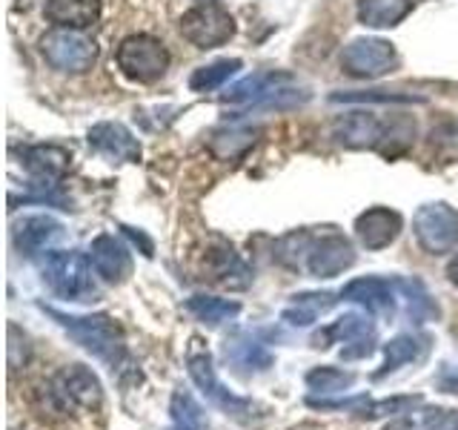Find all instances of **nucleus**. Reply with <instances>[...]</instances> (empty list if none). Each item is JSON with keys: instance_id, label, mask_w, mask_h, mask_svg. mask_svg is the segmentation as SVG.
Returning a JSON list of instances; mask_svg holds the SVG:
<instances>
[{"instance_id": "33", "label": "nucleus", "mask_w": 458, "mask_h": 430, "mask_svg": "<svg viewBox=\"0 0 458 430\" xmlns=\"http://www.w3.org/2000/svg\"><path fill=\"white\" fill-rule=\"evenodd\" d=\"M447 276H450V281H453V284L458 287V255H455L453 262L447 264Z\"/></svg>"}, {"instance_id": "24", "label": "nucleus", "mask_w": 458, "mask_h": 430, "mask_svg": "<svg viewBox=\"0 0 458 430\" xmlns=\"http://www.w3.org/2000/svg\"><path fill=\"white\" fill-rule=\"evenodd\" d=\"M186 310L207 324H224L229 319H235L241 313V305L238 301H229V298H218V296H192L186 301Z\"/></svg>"}, {"instance_id": "17", "label": "nucleus", "mask_w": 458, "mask_h": 430, "mask_svg": "<svg viewBox=\"0 0 458 430\" xmlns=\"http://www.w3.org/2000/svg\"><path fill=\"white\" fill-rule=\"evenodd\" d=\"M64 238V227L47 219V215H32L23 224L14 227V244L26 255H38L43 250H49L55 241Z\"/></svg>"}, {"instance_id": "6", "label": "nucleus", "mask_w": 458, "mask_h": 430, "mask_svg": "<svg viewBox=\"0 0 458 430\" xmlns=\"http://www.w3.org/2000/svg\"><path fill=\"white\" fill-rule=\"evenodd\" d=\"M118 69L129 81L152 83L169 69V52L152 35H129L118 47Z\"/></svg>"}, {"instance_id": "2", "label": "nucleus", "mask_w": 458, "mask_h": 430, "mask_svg": "<svg viewBox=\"0 0 458 430\" xmlns=\"http://www.w3.org/2000/svg\"><path fill=\"white\" fill-rule=\"evenodd\" d=\"M310 98L307 86L298 83L290 72H261L243 78L224 95L226 104H252V107H295Z\"/></svg>"}, {"instance_id": "29", "label": "nucleus", "mask_w": 458, "mask_h": 430, "mask_svg": "<svg viewBox=\"0 0 458 430\" xmlns=\"http://www.w3.org/2000/svg\"><path fill=\"white\" fill-rule=\"evenodd\" d=\"M169 413H172V427H178V430H204V413H200L198 401L190 393H183V391L172 393Z\"/></svg>"}, {"instance_id": "18", "label": "nucleus", "mask_w": 458, "mask_h": 430, "mask_svg": "<svg viewBox=\"0 0 458 430\" xmlns=\"http://www.w3.org/2000/svg\"><path fill=\"white\" fill-rule=\"evenodd\" d=\"M335 138L350 150H367V147H378L384 129L378 118H372L369 112H352L335 124Z\"/></svg>"}, {"instance_id": "34", "label": "nucleus", "mask_w": 458, "mask_h": 430, "mask_svg": "<svg viewBox=\"0 0 458 430\" xmlns=\"http://www.w3.org/2000/svg\"><path fill=\"white\" fill-rule=\"evenodd\" d=\"M438 430H458V419H455V422H447V425L438 427Z\"/></svg>"}, {"instance_id": "19", "label": "nucleus", "mask_w": 458, "mask_h": 430, "mask_svg": "<svg viewBox=\"0 0 458 430\" xmlns=\"http://www.w3.org/2000/svg\"><path fill=\"white\" fill-rule=\"evenodd\" d=\"M47 18L64 29H89L100 18V0H47Z\"/></svg>"}, {"instance_id": "23", "label": "nucleus", "mask_w": 458, "mask_h": 430, "mask_svg": "<svg viewBox=\"0 0 458 430\" xmlns=\"http://www.w3.org/2000/svg\"><path fill=\"white\" fill-rule=\"evenodd\" d=\"M258 138V129L250 126H221L209 135V150L218 155L221 161H235L238 155L247 152Z\"/></svg>"}, {"instance_id": "7", "label": "nucleus", "mask_w": 458, "mask_h": 430, "mask_svg": "<svg viewBox=\"0 0 458 430\" xmlns=\"http://www.w3.org/2000/svg\"><path fill=\"white\" fill-rule=\"evenodd\" d=\"M412 233L429 255H447L458 247V210L436 201L419 207L412 219Z\"/></svg>"}, {"instance_id": "1", "label": "nucleus", "mask_w": 458, "mask_h": 430, "mask_svg": "<svg viewBox=\"0 0 458 430\" xmlns=\"http://www.w3.org/2000/svg\"><path fill=\"white\" fill-rule=\"evenodd\" d=\"M43 310H47L52 319L81 344L83 350H89L104 365H109L112 370L123 365V358H126V339H123L121 324L114 322L112 315H104V313L69 315V313H61V310H55V307H43Z\"/></svg>"}, {"instance_id": "22", "label": "nucleus", "mask_w": 458, "mask_h": 430, "mask_svg": "<svg viewBox=\"0 0 458 430\" xmlns=\"http://www.w3.org/2000/svg\"><path fill=\"white\" fill-rule=\"evenodd\" d=\"M376 336V324H372L369 315H361V313H347L341 315L335 324H329L324 333H318L312 341L315 348H329L327 341H361V339H372Z\"/></svg>"}, {"instance_id": "9", "label": "nucleus", "mask_w": 458, "mask_h": 430, "mask_svg": "<svg viewBox=\"0 0 458 430\" xmlns=\"http://www.w3.org/2000/svg\"><path fill=\"white\" fill-rule=\"evenodd\" d=\"M49 396L61 410H92L100 405V382L83 365H69L49 382Z\"/></svg>"}, {"instance_id": "31", "label": "nucleus", "mask_w": 458, "mask_h": 430, "mask_svg": "<svg viewBox=\"0 0 458 430\" xmlns=\"http://www.w3.org/2000/svg\"><path fill=\"white\" fill-rule=\"evenodd\" d=\"M335 104H352V100H378V104H390V100H421V98H410V95H393V92H335L333 95Z\"/></svg>"}, {"instance_id": "35", "label": "nucleus", "mask_w": 458, "mask_h": 430, "mask_svg": "<svg viewBox=\"0 0 458 430\" xmlns=\"http://www.w3.org/2000/svg\"><path fill=\"white\" fill-rule=\"evenodd\" d=\"M169 430H178V427H169Z\"/></svg>"}, {"instance_id": "16", "label": "nucleus", "mask_w": 458, "mask_h": 430, "mask_svg": "<svg viewBox=\"0 0 458 430\" xmlns=\"http://www.w3.org/2000/svg\"><path fill=\"white\" fill-rule=\"evenodd\" d=\"M23 167L32 172L38 181L47 186H57L69 169V152L55 147V143H40V147H29L23 152Z\"/></svg>"}, {"instance_id": "30", "label": "nucleus", "mask_w": 458, "mask_h": 430, "mask_svg": "<svg viewBox=\"0 0 458 430\" xmlns=\"http://www.w3.org/2000/svg\"><path fill=\"white\" fill-rule=\"evenodd\" d=\"M395 287L407 296V310L412 319H424V315L436 313L433 301H429V296L424 293V287L419 281H395Z\"/></svg>"}, {"instance_id": "12", "label": "nucleus", "mask_w": 458, "mask_h": 430, "mask_svg": "<svg viewBox=\"0 0 458 430\" xmlns=\"http://www.w3.org/2000/svg\"><path fill=\"white\" fill-rule=\"evenodd\" d=\"M89 262L95 272L109 284H123L132 276V255H129L126 244L114 236H98L89 247Z\"/></svg>"}, {"instance_id": "13", "label": "nucleus", "mask_w": 458, "mask_h": 430, "mask_svg": "<svg viewBox=\"0 0 458 430\" xmlns=\"http://www.w3.org/2000/svg\"><path fill=\"white\" fill-rule=\"evenodd\" d=\"M401 215L390 207H372L355 219V236L367 250H384L401 233Z\"/></svg>"}, {"instance_id": "14", "label": "nucleus", "mask_w": 458, "mask_h": 430, "mask_svg": "<svg viewBox=\"0 0 458 430\" xmlns=\"http://www.w3.org/2000/svg\"><path fill=\"white\" fill-rule=\"evenodd\" d=\"M89 143L100 155L112 158V161H129V164L140 161V143L123 124L114 121L95 124L89 129Z\"/></svg>"}, {"instance_id": "10", "label": "nucleus", "mask_w": 458, "mask_h": 430, "mask_svg": "<svg viewBox=\"0 0 458 430\" xmlns=\"http://www.w3.org/2000/svg\"><path fill=\"white\" fill-rule=\"evenodd\" d=\"M398 61L395 47L381 38H358L341 52V66L352 78H381Z\"/></svg>"}, {"instance_id": "11", "label": "nucleus", "mask_w": 458, "mask_h": 430, "mask_svg": "<svg viewBox=\"0 0 458 430\" xmlns=\"http://www.w3.org/2000/svg\"><path fill=\"white\" fill-rule=\"evenodd\" d=\"M352 264H355V250L344 236L327 233L321 238L310 241L304 267L312 272L315 279H333V276H338V272H344Z\"/></svg>"}, {"instance_id": "8", "label": "nucleus", "mask_w": 458, "mask_h": 430, "mask_svg": "<svg viewBox=\"0 0 458 430\" xmlns=\"http://www.w3.org/2000/svg\"><path fill=\"white\" fill-rule=\"evenodd\" d=\"M186 367H190V376L192 382L198 384V391L204 393L212 405H218L224 413L229 416H247L252 413V401L250 399H241L235 396L233 391H226V387L221 384V379L215 376V367H212V356L207 348H200V341L195 339L190 353H186Z\"/></svg>"}, {"instance_id": "5", "label": "nucleus", "mask_w": 458, "mask_h": 430, "mask_svg": "<svg viewBox=\"0 0 458 430\" xmlns=\"http://www.w3.org/2000/svg\"><path fill=\"white\" fill-rule=\"evenodd\" d=\"M181 35L198 49H218L235 35V21L218 0L198 4L181 18Z\"/></svg>"}, {"instance_id": "26", "label": "nucleus", "mask_w": 458, "mask_h": 430, "mask_svg": "<svg viewBox=\"0 0 458 430\" xmlns=\"http://www.w3.org/2000/svg\"><path fill=\"white\" fill-rule=\"evenodd\" d=\"M226 358L243 370H267L272 365V353L261 341H252V339H238L233 344H226Z\"/></svg>"}, {"instance_id": "28", "label": "nucleus", "mask_w": 458, "mask_h": 430, "mask_svg": "<svg viewBox=\"0 0 458 430\" xmlns=\"http://www.w3.org/2000/svg\"><path fill=\"white\" fill-rule=\"evenodd\" d=\"M241 69V61H215L209 66H200L192 72V78H190V86H192V92H212V90H218L221 83H226L229 78L235 75V72Z\"/></svg>"}, {"instance_id": "32", "label": "nucleus", "mask_w": 458, "mask_h": 430, "mask_svg": "<svg viewBox=\"0 0 458 430\" xmlns=\"http://www.w3.org/2000/svg\"><path fill=\"white\" fill-rule=\"evenodd\" d=\"M436 384L441 387L444 393H458V367L455 365H444Z\"/></svg>"}, {"instance_id": "15", "label": "nucleus", "mask_w": 458, "mask_h": 430, "mask_svg": "<svg viewBox=\"0 0 458 430\" xmlns=\"http://www.w3.org/2000/svg\"><path fill=\"white\" fill-rule=\"evenodd\" d=\"M344 301H352V305H361L369 313H393L395 310V281L386 279H355L341 290Z\"/></svg>"}, {"instance_id": "20", "label": "nucleus", "mask_w": 458, "mask_h": 430, "mask_svg": "<svg viewBox=\"0 0 458 430\" xmlns=\"http://www.w3.org/2000/svg\"><path fill=\"white\" fill-rule=\"evenodd\" d=\"M335 296L333 293H301L293 296L290 305L284 307L281 319L293 327H310L312 322H318L324 313L335 307Z\"/></svg>"}, {"instance_id": "27", "label": "nucleus", "mask_w": 458, "mask_h": 430, "mask_svg": "<svg viewBox=\"0 0 458 430\" xmlns=\"http://www.w3.org/2000/svg\"><path fill=\"white\" fill-rule=\"evenodd\" d=\"M307 384L315 393H344L355 384V373L338 370V367H312L307 373Z\"/></svg>"}, {"instance_id": "3", "label": "nucleus", "mask_w": 458, "mask_h": 430, "mask_svg": "<svg viewBox=\"0 0 458 430\" xmlns=\"http://www.w3.org/2000/svg\"><path fill=\"white\" fill-rule=\"evenodd\" d=\"M43 281L49 290L69 301H86V296L95 293L92 284V262L78 250H52L43 258Z\"/></svg>"}, {"instance_id": "25", "label": "nucleus", "mask_w": 458, "mask_h": 430, "mask_svg": "<svg viewBox=\"0 0 458 430\" xmlns=\"http://www.w3.org/2000/svg\"><path fill=\"white\" fill-rule=\"evenodd\" d=\"M424 353V344L415 336H395L390 344L384 348V365L376 373V379H384L386 373H395L398 367H404L410 362H415Z\"/></svg>"}, {"instance_id": "21", "label": "nucleus", "mask_w": 458, "mask_h": 430, "mask_svg": "<svg viewBox=\"0 0 458 430\" xmlns=\"http://www.w3.org/2000/svg\"><path fill=\"white\" fill-rule=\"evenodd\" d=\"M412 12V0H358V21L369 29H393Z\"/></svg>"}, {"instance_id": "4", "label": "nucleus", "mask_w": 458, "mask_h": 430, "mask_svg": "<svg viewBox=\"0 0 458 430\" xmlns=\"http://www.w3.org/2000/svg\"><path fill=\"white\" fill-rule=\"evenodd\" d=\"M40 52L49 66H55L57 72H69V75H83L98 61L95 40L81 35V29H64V26H55L52 32L43 35Z\"/></svg>"}]
</instances>
